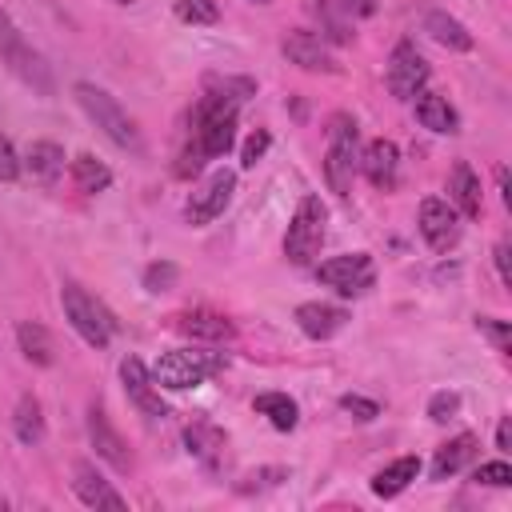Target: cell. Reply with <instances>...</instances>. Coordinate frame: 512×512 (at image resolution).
Returning <instances> with one entry per match:
<instances>
[{"label": "cell", "instance_id": "cell-1", "mask_svg": "<svg viewBox=\"0 0 512 512\" xmlns=\"http://www.w3.org/2000/svg\"><path fill=\"white\" fill-rule=\"evenodd\" d=\"M72 96H76V104L84 108V116H88L116 148H124V152H140V148H144L136 120L124 112V104H120L108 88H100V84H92V80H80V84L72 88Z\"/></svg>", "mask_w": 512, "mask_h": 512}, {"label": "cell", "instance_id": "cell-2", "mask_svg": "<svg viewBox=\"0 0 512 512\" xmlns=\"http://www.w3.org/2000/svg\"><path fill=\"white\" fill-rule=\"evenodd\" d=\"M228 364L224 352H204V348H172V352H160V360L148 368L156 388L164 392H188V388H200L208 384L212 376H220Z\"/></svg>", "mask_w": 512, "mask_h": 512}, {"label": "cell", "instance_id": "cell-3", "mask_svg": "<svg viewBox=\"0 0 512 512\" xmlns=\"http://www.w3.org/2000/svg\"><path fill=\"white\" fill-rule=\"evenodd\" d=\"M60 308H64V320L72 324V332L88 344V348H108L112 336H116V316L104 300H96L84 284L76 280H64L60 284Z\"/></svg>", "mask_w": 512, "mask_h": 512}, {"label": "cell", "instance_id": "cell-4", "mask_svg": "<svg viewBox=\"0 0 512 512\" xmlns=\"http://www.w3.org/2000/svg\"><path fill=\"white\" fill-rule=\"evenodd\" d=\"M0 60H4V68H8L24 88H32L36 96H52V92H56V76H52L48 60L24 40L20 24H16L4 8H0Z\"/></svg>", "mask_w": 512, "mask_h": 512}, {"label": "cell", "instance_id": "cell-5", "mask_svg": "<svg viewBox=\"0 0 512 512\" xmlns=\"http://www.w3.org/2000/svg\"><path fill=\"white\" fill-rule=\"evenodd\" d=\"M192 144L200 148L204 160L224 156L236 144V100L204 92L192 112Z\"/></svg>", "mask_w": 512, "mask_h": 512}, {"label": "cell", "instance_id": "cell-6", "mask_svg": "<svg viewBox=\"0 0 512 512\" xmlns=\"http://www.w3.org/2000/svg\"><path fill=\"white\" fill-rule=\"evenodd\" d=\"M360 168V128L348 112L328 120V148H324V180L336 196L352 192V176Z\"/></svg>", "mask_w": 512, "mask_h": 512}, {"label": "cell", "instance_id": "cell-7", "mask_svg": "<svg viewBox=\"0 0 512 512\" xmlns=\"http://www.w3.org/2000/svg\"><path fill=\"white\" fill-rule=\"evenodd\" d=\"M324 232H328V208H324V200L316 192H308L296 204V212L288 220V232H284V256H288V264L308 268L316 260L320 244H324Z\"/></svg>", "mask_w": 512, "mask_h": 512}, {"label": "cell", "instance_id": "cell-8", "mask_svg": "<svg viewBox=\"0 0 512 512\" xmlns=\"http://www.w3.org/2000/svg\"><path fill=\"white\" fill-rule=\"evenodd\" d=\"M316 280L324 288H332L336 296H364L376 284V268H372L368 252H344V256L316 264Z\"/></svg>", "mask_w": 512, "mask_h": 512}, {"label": "cell", "instance_id": "cell-9", "mask_svg": "<svg viewBox=\"0 0 512 512\" xmlns=\"http://www.w3.org/2000/svg\"><path fill=\"white\" fill-rule=\"evenodd\" d=\"M232 192H236V172H232V168L212 172V176L188 196V204H184V220H188L192 228L212 224V220L224 216V208L232 204Z\"/></svg>", "mask_w": 512, "mask_h": 512}, {"label": "cell", "instance_id": "cell-10", "mask_svg": "<svg viewBox=\"0 0 512 512\" xmlns=\"http://www.w3.org/2000/svg\"><path fill=\"white\" fill-rule=\"evenodd\" d=\"M460 232H464V220L444 196H428L420 204V236L428 240L432 252H452L460 244Z\"/></svg>", "mask_w": 512, "mask_h": 512}, {"label": "cell", "instance_id": "cell-11", "mask_svg": "<svg viewBox=\"0 0 512 512\" xmlns=\"http://www.w3.org/2000/svg\"><path fill=\"white\" fill-rule=\"evenodd\" d=\"M428 76H432V68H428V60L416 52V44L400 40V44L392 48V56H388V88H392V96H396V100H412L416 92H424Z\"/></svg>", "mask_w": 512, "mask_h": 512}, {"label": "cell", "instance_id": "cell-12", "mask_svg": "<svg viewBox=\"0 0 512 512\" xmlns=\"http://www.w3.org/2000/svg\"><path fill=\"white\" fill-rule=\"evenodd\" d=\"M88 444H92V452L108 464V468H116V472H132V452H128V440L116 432V424L108 420V412H104V404H92L88 408Z\"/></svg>", "mask_w": 512, "mask_h": 512}, {"label": "cell", "instance_id": "cell-13", "mask_svg": "<svg viewBox=\"0 0 512 512\" xmlns=\"http://www.w3.org/2000/svg\"><path fill=\"white\" fill-rule=\"evenodd\" d=\"M280 52H284L288 64H296V68H304V72H340L336 56L328 52V40L316 36V32H308V28H292V32H284Z\"/></svg>", "mask_w": 512, "mask_h": 512}, {"label": "cell", "instance_id": "cell-14", "mask_svg": "<svg viewBox=\"0 0 512 512\" xmlns=\"http://www.w3.org/2000/svg\"><path fill=\"white\" fill-rule=\"evenodd\" d=\"M120 384H124V396L144 416H152V420H164L168 416V404L160 400V388H156V380H152V372H148V364L140 356H124L120 360Z\"/></svg>", "mask_w": 512, "mask_h": 512}, {"label": "cell", "instance_id": "cell-15", "mask_svg": "<svg viewBox=\"0 0 512 512\" xmlns=\"http://www.w3.org/2000/svg\"><path fill=\"white\" fill-rule=\"evenodd\" d=\"M172 328L188 340H204V344H232L236 340V324L224 316V312H212V308H188V312H176L172 316Z\"/></svg>", "mask_w": 512, "mask_h": 512}, {"label": "cell", "instance_id": "cell-16", "mask_svg": "<svg viewBox=\"0 0 512 512\" xmlns=\"http://www.w3.org/2000/svg\"><path fill=\"white\" fill-rule=\"evenodd\" d=\"M72 492L80 496V504L88 508H128V500L112 488V480H104V472H96L92 460H76L72 464Z\"/></svg>", "mask_w": 512, "mask_h": 512}, {"label": "cell", "instance_id": "cell-17", "mask_svg": "<svg viewBox=\"0 0 512 512\" xmlns=\"http://www.w3.org/2000/svg\"><path fill=\"white\" fill-rule=\"evenodd\" d=\"M184 448H188V456H192L200 468L216 472V468L224 464L228 436H224V428L212 424V420H192V424L184 428Z\"/></svg>", "mask_w": 512, "mask_h": 512}, {"label": "cell", "instance_id": "cell-18", "mask_svg": "<svg viewBox=\"0 0 512 512\" xmlns=\"http://www.w3.org/2000/svg\"><path fill=\"white\" fill-rule=\"evenodd\" d=\"M296 328L308 336V340H332L344 324H348V308L340 304H324V300H304L296 312H292Z\"/></svg>", "mask_w": 512, "mask_h": 512}, {"label": "cell", "instance_id": "cell-19", "mask_svg": "<svg viewBox=\"0 0 512 512\" xmlns=\"http://www.w3.org/2000/svg\"><path fill=\"white\" fill-rule=\"evenodd\" d=\"M360 172L368 176V184L392 192V188L400 184V148H396L392 140H384V136L372 140V144L360 152Z\"/></svg>", "mask_w": 512, "mask_h": 512}, {"label": "cell", "instance_id": "cell-20", "mask_svg": "<svg viewBox=\"0 0 512 512\" xmlns=\"http://www.w3.org/2000/svg\"><path fill=\"white\" fill-rule=\"evenodd\" d=\"M448 204L460 212V220H480V212H484L480 176L472 172L468 160H456L452 172H448Z\"/></svg>", "mask_w": 512, "mask_h": 512}, {"label": "cell", "instance_id": "cell-21", "mask_svg": "<svg viewBox=\"0 0 512 512\" xmlns=\"http://www.w3.org/2000/svg\"><path fill=\"white\" fill-rule=\"evenodd\" d=\"M412 108H416V120H420L428 132H436V136H452V132H460V112L448 104V96L424 88V92L412 96Z\"/></svg>", "mask_w": 512, "mask_h": 512}, {"label": "cell", "instance_id": "cell-22", "mask_svg": "<svg viewBox=\"0 0 512 512\" xmlns=\"http://www.w3.org/2000/svg\"><path fill=\"white\" fill-rule=\"evenodd\" d=\"M24 168L32 172L36 184L52 188L60 176H64V148L56 140H32L28 152H24Z\"/></svg>", "mask_w": 512, "mask_h": 512}, {"label": "cell", "instance_id": "cell-23", "mask_svg": "<svg viewBox=\"0 0 512 512\" xmlns=\"http://www.w3.org/2000/svg\"><path fill=\"white\" fill-rule=\"evenodd\" d=\"M424 32H428L440 48H448V52H472V48H476V36H472L456 16H448V12H440V8H432V12L424 16Z\"/></svg>", "mask_w": 512, "mask_h": 512}, {"label": "cell", "instance_id": "cell-24", "mask_svg": "<svg viewBox=\"0 0 512 512\" xmlns=\"http://www.w3.org/2000/svg\"><path fill=\"white\" fill-rule=\"evenodd\" d=\"M16 344H20V352H24L28 364H36V368H52L56 364V340H52V332L44 324L20 320L16 324Z\"/></svg>", "mask_w": 512, "mask_h": 512}, {"label": "cell", "instance_id": "cell-25", "mask_svg": "<svg viewBox=\"0 0 512 512\" xmlns=\"http://www.w3.org/2000/svg\"><path fill=\"white\" fill-rule=\"evenodd\" d=\"M480 452V440L472 436V432H460V436H452L448 444H440L436 448V456H432V480H448V476H456L472 456Z\"/></svg>", "mask_w": 512, "mask_h": 512}, {"label": "cell", "instance_id": "cell-26", "mask_svg": "<svg viewBox=\"0 0 512 512\" xmlns=\"http://www.w3.org/2000/svg\"><path fill=\"white\" fill-rule=\"evenodd\" d=\"M12 432H16V440L28 444V448H36V444L44 440V432H48V424H44V404H40L32 392H24V396L16 400V408H12Z\"/></svg>", "mask_w": 512, "mask_h": 512}, {"label": "cell", "instance_id": "cell-27", "mask_svg": "<svg viewBox=\"0 0 512 512\" xmlns=\"http://www.w3.org/2000/svg\"><path fill=\"white\" fill-rule=\"evenodd\" d=\"M416 476H420V456H396L392 464H384V468L372 476V492H376L380 500H392V496H400Z\"/></svg>", "mask_w": 512, "mask_h": 512}, {"label": "cell", "instance_id": "cell-28", "mask_svg": "<svg viewBox=\"0 0 512 512\" xmlns=\"http://www.w3.org/2000/svg\"><path fill=\"white\" fill-rule=\"evenodd\" d=\"M68 176H72L76 192H84V196H96V192H108V188H112V168H108L104 160H96L92 152L72 156Z\"/></svg>", "mask_w": 512, "mask_h": 512}, {"label": "cell", "instance_id": "cell-29", "mask_svg": "<svg viewBox=\"0 0 512 512\" xmlns=\"http://www.w3.org/2000/svg\"><path fill=\"white\" fill-rule=\"evenodd\" d=\"M252 408H256L276 432H292V428L300 424V408H296V400H292L288 392H260V396L252 400Z\"/></svg>", "mask_w": 512, "mask_h": 512}, {"label": "cell", "instance_id": "cell-30", "mask_svg": "<svg viewBox=\"0 0 512 512\" xmlns=\"http://www.w3.org/2000/svg\"><path fill=\"white\" fill-rule=\"evenodd\" d=\"M304 12L324 28V40H336V44H348L352 40V32H348V24L324 4V0H304Z\"/></svg>", "mask_w": 512, "mask_h": 512}, {"label": "cell", "instance_id": "cell-31", "mask_svg": "<svg viewBox=\"0 0 512 512\" xmlns=\"http://www.w3.org/2000/svg\"><path fill=\"white\" fill-rule=\"evenodd\" d=\"M280 480H288V468H280V464H268V468H256V472H248V476L236 484V492H240V496H252V492H268V488H276Z\"/></svg>", "mask_w": 512, "mask_h": 512}, {"label": "cell", "instance_id": "cell-32", "mask_svg": "<svg viewBox=\"0 0 512 512\" xmlns=\"http://www.w3.org/2000/svg\"><path fill=\"white\" fill-rule=\"evenodd\" d=\"M176 280H180V268H176L172 260H152V264L144 268V288H148L152 296L176 288Z\"/></svg>", "mask_w": 512, "mask_h": 512}, {"label": "cell", "instance_id": "cell-33", "mask_svg": "<svg viewBox=\"0 0 512 512\" xmlns=\"http://www.w3.org/2000/svg\"><path fill=\"white\" fill-rule=\"evenodd\" d=\"M172 8H176V16H180L184 24H216V20H220L216 0H176Z\"/></svg>", "mask_w": 512, "mask_h": 512}, {"label": "cell", "instance_id": "cell-34", "mask_svg": "<svg viewBox=\"0 0 512 512\" xmlns=\"http://www.w3.org/2000/svg\"><path fill=\"white\" fill-rule=\"evenodd\" d=\"M472 480H476V484H488V488H508V484H512V468H508V460L500 456V460L480 464Z\"/></svg>", "mask_w": 512, "mask_h": 512}, {"label": "cell", "instance_id": "cell-35", "mask_svg": "<svg viewBox=\"0 0 512 512\" xmlns=\"http://www.w3.org/2000/svg\"><path fill=\"white\" fill-rule=\"evenodd\" d=\"M20 172H24V160H20L16 144L8 136H0V184H16Z\"/></svg>", "mask_w": 512, "mask_h": 512}, {"label": "cell", "instance_id": "cell-36", "mask_svg": "<svg viewBox=\"0 0 512 512\" xmlns=\"http://www.w3.org/2000/svg\"><path fill=\"white\" fill-rule=\"evenodd\" d=\"M340 408L352 416V420H360V424H368V420H376L380 416V404L376 400H368V396H340Z\"/></svg>", "mask_w": 512, "mask_h": 512}, {"label": "cell", "instance_id": "cell-37", "mask_svg": "<svg viewBox=\"0 0 512 512\" xmlns=\"http://www.w3.org/2000/svg\"><path fill=\"white\" fill-rule=\"evenodd\" d=\"M268 144H272V136H268L264 128H256V132L244 140V148H240V164H244V168H256V160H264Z\"/></svg>", "mask_w": 512, "mask_h": 512}, {"label": "cell", "instance_id": "cell-38", "mask_svg": "<svg viewBox=\"0 0 512 512\" xmlns=\"http://www.w3.org/2000/svg\"><path fill=\"white\" fill-rule=\"evenodd\" d=\"M456 412H460V396H456V392H436V396L428 400V420H436V424L452 420Z\"/></svg>", "mask_w": 512, "mask_h": 512}, {"label": "cell", "instance_id": "cell-39", "mask_svg": "<svg viewBox=\"0 0 512 512\" xmlns=\"http://www.w3.org/2000/svg\"><path fill=\"white\" fill-rule=\"evenodd\" d=\"M476 328L492 340L496 352H508V320H496V316H476Z\"/></svg>", "mask_w": 512, "mask_h": 512}, {"label": "cell", "instance_id": "cell-40", "mask_svg": "<svg viewBox=\"0 0 512 512\" xmlns=\"http://www.w3.org/2000/svg\"><path fill=\"white\" fill-rule=\"evenodd\" d=\"M492 260H496V276H500V284L508 288V284H512V276H508V240H500V244L492 248Z\"/></svg>", "mask_w": 512, "mask_h": 512}, {"label": "cell", "instance_id": "cell-41", "mask_svg": "<svg viewBox=\"0 0 512 512\" xmlns=\"http://www.w3.org/2000/svg\"><path fill=\"white\" fill-rule=\"evenodd\" d=\"M496 448H500V452L512 448V420H508V416H500V424H496Z\"/></svg>", "mask_w": 512, "mask_h": 512}, {"label": "cell", "instance_id": "cell-42", "mask_svg": "<svg viewBox=\"0 0 512 512\" xmlns=\"http://www.w3.org/2000/svg\"><path fill=\"white\" fill-rule=\"evenodd\" d=\"M340 8L352 12V16H372L376 12V0H340Z\"/></svg>", "mask_w": 512, "mask_h": 512}, {"label": "cell", "instance_id": "cell-43", "mask_svg": "<svg viewBox=\"0 0 512 512\" xmlns=\"http://www.w3.org/2000/svg\"><path fill=\"white\" fill-rule=\"evenodd\" d=\"M112 4H132V0H112Z\"/></svg>", "mask_w": 512, "mask_h": 512}, {"label": "cell", "instance_id": "cell-44", "mask_svg": "<svg viewBox=\"0 0 512 512\" xmlns=\"http://www.w3.org/2000/svg\"><path fill=\"white\" fill-rule=\"evenodd\" d=\"M248 4H268V0H248Z\"/></svg>", "mask_w": 512, "mask_h": 512}]
</instances>
